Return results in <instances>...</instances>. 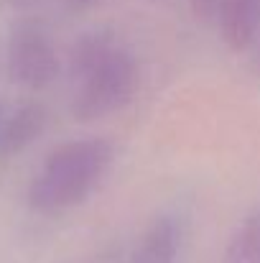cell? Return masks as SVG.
Returning <instances> with one entry per match:
<instances>
[{
  "label": "cell",
  "mask_w": 260,
  "mask_h": 263,
  "mask_svg": "<svg viewBox=\"0 0 260 263\" xmlns=\"http://www.w3.org/2000/svg\"><path fill=\"white\" fill-rule=\"evenodd\" d=\"M72 115L99 120L123 110L138 89L133 54L110 33H85L69 57Z\"/></svg>",
  "instance_id": "obj_1"
},
{
  "label": "cell",
  "mask_w": 260,
  "mask_h": 263,
  "mask_svg": "<svg viewBox=\"0 0 260 263\" xmlns=\"http://www.w3.org/2000/svg\"><path fill=\"white\" fill-rule=\"evenodd\" d=\"M115 148L105 138H79L54 148L28 186V204L41 215L74 210L99 186Z\"/></svg>",
  "instance_id": "obj_2"
},
{
  "label": "cell",
  "mask_w": 260,
  "mask_h": 263,
  "mask_svg": "<svg viewBox=\"0 0 260 263\" xmlns=\"http://www.w3.org/2000/svg\"><path fill=\"white\" fill-rule=\"evenodd\" d=\"M8 72L28 89L49 87L59 74V57L51 39L36 26H21L8 44Z\"/></svg>",
  "instance_id": "obj_3"
},
{
  "label": "cell",
  "mask_w": 260,
  "mask_h": 263,
  "mask_svg": "<svg viewBox=\"0 0 260 263\" xmlns=\"http://www.w3.org/2000/svg\"><path fill=\"white\" fill-rule=\"evenodd\" d=\"M181 251V228L176 220L164 215L156 217L138 238L130 263H176Z\"/></svg>",
  "instance_id": "obj_4"
},
{
  "label": "cell",
  "mask_w": 260,
  "mask_h": 263,
  "mask_svg": "<svg viewBox=\"0 0 260 263\" xmlns=\"http://www.w3.org/2000/svg\"><path fill=\"white\" fill-rule=\"evenodd\" d=\"M222 263H260V207L237 222L225 246Z\"/></svg>",
  "instance_id": "obj_5"
},
{
  "label": "cell",
  "mask_w": 260,
  "mask_h": 263,
  "mask_svg": "<svg viewBox=\"0 0 260 263\" xmlns=\"http://www.w3.org/2000/svg\"><path fill=\"white\" fill-rule=\"evenodd\" d=\"M46 125V112L38 105H26L18 112H13V118L8 120L5 130H3V148L8 154L23 151L28 143H33L41 130Z\"/></svg>",
  "instance_id": "obj_6"
},
{
  "label": "cell",
  "mask_w": 260,
  "mask_h": 263,
  "mask_svg": "<svg viewBox=\"0 0 260 263\" xmlns=\"http://www.w3.org/2000/svg\"><path fill=\"white\" fill-rule=\"evenodd\" d=\"M217 3L219 0H191V10L204 23H214V18H217Z\"/></svg>",
  "instance_id": "obj_7"
},
{
  "label": "cell",
  "mask_w": 260,
  "mask_h": 263,
  "mask_svg": "<svg viewBox=\"0 0 260 263\" xmlns=\"http://www.w3.org/2000/svg\"><path fill=\"white\" fill-rule=\"evenodd\" d=\"M59 5H64L67 10H85V8H92L97 0H56Z\"/></svg>",
  "instance_id": "obj_8"
},
{
  "label": "cell",
  "mask_w": 260,
  "mask_h": 263,
  "mask_svg": "<svg viewBox=\"0 0 260 263\" xmlns=\"http://www.w3.org/2000/svg\"><path fill=\"white\" fill-rule=\"evenodd\" d=\"M250 49H253V54H255L253 59H255V69H258V74H260V31H258V39H255V44H253Z\"/></svg>",
  "instance_id": "obj_9"
}]
</instances>
